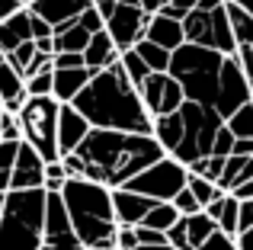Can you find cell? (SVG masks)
Instances as JSON below:
<instances>
[{"label": "cell", "mask_w": 253, "mask_h": 250, "mask_svg": "<svg viewBox=\"0 0 253 250\" xmlns=\"http://www.w3.org/2000/svg\"><path fill=\"white\" fill-rule=\"evenodd\" d=\"M74 154L84 164V180L109 189H122L131 176L167 157L164 148L154 141V135H128V131L103 128H90V135Z\"/></svg>", "instance_id": "6da1fadb"}, {"label": "cell", "mask_w": 253, "mask_h": 250, "mask_svg": "<svg viewBox=\"0 0 253 250\" xmlns=\"http://www.w3.org/2000/svg\"><path fill=\"white\" fill-rule=\"evenodd\" d=\"M71 106L90 122V128L128 131V135H151L154 131V119L148 116L141 96L125 77L119 61L106 71H96Z\"/></svg>", "instance_id": "7a4b0ae2"}, {"label": "cell", "mask_w": 253, "mask_h": 250, "mask_svg": "<svg viewBox=\"0 0 253 250\" xmlns=\"http://www.w3.org/2000/svg\"><path fill=\"white\" fill-rule=\"evenodd\" d=\"M61 202L68 212L71 231L84 250H116V212L112 189L90 180H68L61 186Z\"/></svg>", "instance_id": "3957f363"}, {"label": "cell", "mask_w": 253, "mask_h": 250, "mask_svg": "<svg viewBox=\"0 0 253 250\" xmlns=\"http://www.w3.org/2000/svg\"><path fill=\"white\" fill-rule=\"evenodd\" d=\"M221 64H224V55H218V51H211V48H202V45L183 42L170 55V71L167 74L183 87L186 103L215 109L218 81H221Z\"/></svg>", "instance_id": "277c9868"}, {"label": "cell", "mask_w": 253, "mask_h": 250, "mask_svg": "<svg viewBox=\"0 0 253 250\" xmlns=\"http://www.w3.org/2000/svg\"><path fill=\"white\" fill-rule=\"evenodd\" d=\"M45 189H10L0 208V250H42Z\"/></svg>", "instance_id": "5b68a950"}, {"label": "cell", "mask_w": 253, "mask_h": 250, "mask_svg": "<svg viewBox=\"0 0 253 250\" xmlns=\"http://www.w3.org/2000/svg\"><path fill=\"white\" fill-rule=\"evenodd\" d=\"M58 109H61V103L55 96H29L16 113L23 141L36 148L45 164L61 161V154H58Z\"/></svg>", "instance_id": "8992f818"}, {"label": "cell", "mask_w": 253, "mask_h": 250, "mask_svg": "<svg viewBox=\"0 0 253 250\" xmlns=\"http://www.w3.org/2000/svg\"><path fill=\"white\" fill-rule=\"evenodd\" d=\"M179 119H183V141H179V148L167 157H173L176 164H183V167L189 170L196 161L211 157V144H215V135L224 125V119L215 109L196 106V103H183V106H179Z\"/></svg>", "instance_id": "52a82bcc"}, {"label": "cell", "mask_w": 253, "mask_h": 250, "mask_svg": "<svg viewBox=\"0 0 253 250\" xmlns=\"http://www.w3.org/2000/svg\"><path fill=\"white\" fill-rule=\"evenodd\" d=\"M186 180H189V170L183 164H176L173 157H161L157 164H151L148 170H141L138 176H131L122 189L128 193H138L151 202H173L176 193L186 189Z\"/></svg>", "instance_id": "ba28073f"}, {"label": "cell", "mask_w": 253, "mask_h": 250, "mask_svg": "<svg viewBox=\"0 0 253 250\" xmlns=\"http://www.w3.org/2000/svg\"><path fill=\"white\" fill-rule=\"evenodd\" d=\"M183 36L189 45H202V48H211L224 58L237 51V42L231 36V23H228V10L224 6H218L211 13L192 10L183 19Z\"/></svg>", "instance_id": "9c48e42d"}, {"label": "cell", "mask_w": 253, "mask_h": 250, "mask_svg": "<svg viewBox=\"0 0 253 250\" xmlns=\"http://www.w3.org/2000/svg\"><path fill=\"white\" fill-rule=\"evenodd\" d=\"M253 103V93H250V83L241 71V61H237V51L224 58L221 64V81H218V100H215V113L221 119L234 116L241 106Z\"/></svg>", "instance_id": "30bf717a"}, {"label": "cell", "mask_w": 253, "mask_h": 250, "mask_svg": "<svg viewBox=\"0 0 253 250\" xmlns=\"http://www.w3.org/2000/svg\"><path fill=\"white\" fill-rule=\"evenodd\" d=\"M148 23H151V16L141 10V6L116 3L112 16L106 19V32H109V39L116 42L119 55H122V51H128V48H135V45L141 42L144 32H148Z\"/></svg>", "instance_id": "8fae6325"}, {"label": "cell", "mask_w": 253, "mask_h": 250, "mask_svg": "<svg viewBox=\"0 0 253 250\" xmlns=\"http://www.w3.org/2000/svg\"><path fill=\"white\" fill-rule=\"evenodd\" d=\"M42 250H84L71 231L68 212H64L61 193H45V238Z\"/></svg>", "instance_id": "7c38bea8"}, {"label": "cell", "mask_w": 253, "mask_h": 250, "mask_svg": "<svg viewBox=\"0 0 253 250\" xmlns=\"http://www.w3.org/2000/svg\"><path fill=\"white\" fill-rule=\"evenodd\" d=\"M42 186H45V161L39 157L36 148L19 141L16 161H13V170H10V189L23 193V189H42Z\"/></svg>", "instance_id": "4fadbf2b"}, {"label": "cell", "mask_w": 253, "mask_h": 250, "mask_svg": "<svg viewBox=\"0 0 253 250\" xmlns=\"http://www.w3.org/2000/svg\"><path fill=\"white\" fill-rule=\"evenodd\" d=\"M90 6H93L90 0H36V3L29 6V13L42 16L45 23L58 32V29H64V26L77 23Z\"/></svg>", "instance_id": "5bb4252c"}, {"label": "cell", "mask_w": 253, "mask_h": 250, "mask_svg": "<svg viewBox=\"0 0 253 250\" xmlns=\"http://www.w3.org/2000/svg\"><path fill=\"white\" fill-rule=\"evenodd\" d=\"M86 135H90V122H86L71 103L58 109V154L61 157L74 154V151L84 144Z\"/></svg>", "instance_id": "9a60e30c"}, {"label": "cell", "mask_w": 253, "mask_h": 250, "mask_svg": "<svg viewBox=\"0 0 253 250\" xmlns=\"http://www.w3.org/2000/svg\"><path fill=\"white\" fill-rule=\"evenodd\" d=\"M157 202L144 199L138 193H128V189H112V212H116V225L119 228H138L144 221V215L154 208Z\"/></svg>", "instance_id": "2e32d148"}, {"label": "cell", "mask_w": 253, "mask_h": 250, "mask_svg": "<svg viewBox=\"0 0 253 250\" xmlns=\"http://www.w3.org/2000/svg\"><path fill=\"white\" fill-rule=\"evenodd\" d=\"M144 39L148 42H154V45H161L164 51H176L179 45L186 42V36H183V23H176V19H170V16H164V13H154L151 16V23H148V32H144Z\"/></svg>", "instance_id": "e0dca14e"}, {"label": "cell", "mask_w": 253, "mask_h": 250, "mask_svg": "<svg viewBox=\"0 0 253 250\" xmlns=\"http://www.w3.org/2000/svg\"><path fill=\"white\" fill-rule=\"evenodd\" d=\"M119 61V48H116V42L109 39V32H93L90 36V45L84 48V64H86V71L90 74H96V71H106V68H112V64Z\"/></svg>", "instance_id": "ac0fdd59"}, {"label": "cell", "mask_w": 253, "mask_h": 250, "mask_svg": "<svg viewBox=\"0 0 253 250\" xmlns=\"http://www.w3.org/2000/svg\"><path fill=\"white\" fill-rule=\"evenodd\" d=\"M90 71L86 68H71V71H55V87H51V96H55L61 106L77 100V93L90 83Z\"/></svg>", "instance_id": "d6986e66"}, {"label": "cell", "mask_w": 253, "mask_h": 250, "mask_svg": "<svg viewBox=\"0 0 253 250\" xmlns=\"http://www.w3.org/2000/svg\"><path fill=\"white\" fill-rule=\"evenodd\" d=\"M23 42H32V29H29V10H19L16 16L0 23V51L10 55L16 51Z\"/></svg>", "instance_id": "ffe728a7"}, {"label": "cell", "mask_w": 253, "mask_h": 250, "mask_svg": "<svg viewBox=\"0 0 253 250\" xmlns=\"http://www.w3.org/2000/svg\"><path fill=\"white\" fill-rule=\"evenodd\" d=\"M51 42H55V55H84V48L90 45V32L81 23H71L64 29H58L51 36Z\"/></svg>", "instance_id": "44dd1931"}, {"label": "cell", "mask_w": 253, "mask_h": 250, "mask_svg": "<svg viewBox=\"0 0 253 250\" xmlns=\"http://www.w3.org/2000/svg\"><path fill=\"white\" fill-rule=\"evenodd\" d=\"M154 141L164 148V154H173V151L179 148V141H183V119H179V113L173 116H161V119H154Z\"/></svg>", "instance_id": "7402d4cb"}, {"label": "cell", "mask_w": 253, "mask_h": 250, "mask_svg": "<svg viewBox=\"0 0 253 250\" xmlns=\"http://www.w3.org/2000/svg\"><path fill=\"white\" fill-rule=\"evenodd\" d=\"M224 10H228L231 36H234L237 48H244V45H253V13H247L244 6H234V3H224Z\"/></svg>", "instance_id": "603a6c76"}, {"label": "cell", "mask_w": 253, "mask_h": 250, "mask_svg": "<svg viewBox=\"0 0 253 250\" xmlns=\"http://www.w3.org/2000/svg\"><path fill=\"white\" fill-rule=\"evenodd\" d=\"M135 51H138V58L148 64L151 74H167V71H170V51H164L161 45H154V42H148V39H141V42L135 45Z\"/></svg>", "instance_id": "cb8c5ba5"}, {"label": "cell", "mask_w": 253, "mask_h": 250, "mask_svg": "<svg viewBox=\"0 0 253 250\" xmlns=\"http://www.w3.org/2000/svg\"><path fill=\"white\" fill-rule=\"evenodd\" d=\"M179 221V212L173 208V202H157L154 208H151L148 215H144V221H141V228H151V231H161V234H167L173 225Z\"/></svg>", "instance_id": "d4e9b609"}, {"label": "cell", "mask_w": 253, "mask_h": 250, "mask_svg": "<svg viewBox=\"0 0 253 250\" xmlns=\"http://www.w3.org/2000/svg\"><path fill=\"white\" fill-rule=\"evenodd\" d=\"M186 221V238H189V247L196 250V247H202L205 241L211 238V234L218 231V225L209 218L205 212H199V215H189V218H183Z\"/></svg>", "instance_id": "484cf974"}, {"label": "cell", "mask_w": 253, "mask_h": 250, "mask_svg": "<svg viewBox=\"0 0 253 250\" xmlns=\"http://www.w3.org/2000/svg\"><path fill=\"white\" fill-rule=\"evenodd\" d=\"M23 93H26V83H23V77H19V71L3 61L0 64V106L16 100V96H23Z\"/></svg>", "instance_id": "4316f807"}, {"label": "cell", "mask_w": 253, "mask_h": 250, "mask_svg": "<svg viewBox=\"0 0 253 250\" xmlns=\"http://www.w3.org/2000/svg\"><path fill=\"white\" fill-rule=\"evenodd\" d=\"M119 64H122V71H125V77H128L131 81V87H141L144 81H148L151 77V71H148V64L141 61V58H138V51L135 48H128V51H122V55H119Z\"/></svg>", "instance_id": "83f0119b"}, {"label": "cell", "mask_w": 253, "mask_h": 250, "mask_svg": "<svg viewBox=\"0 0 253 250\" xmlns=\"http://www.w3.org/2000/svg\"><path fill=\"white\" fill-rule=\"evenodd\" d=\"M237 212H241V202L228 193V196H224V202H221V212H218V218H215L218 231L228 234V238H237Z\"/></svg>", "instance_id": "f1b7e54d"}, {"label": "cell", "mask_w": 253, "mask_h": 250, "mask_svg": "<svg viewBox=\"0 0 253 250\" xmlns=\"http://www.w3.org/2000/svg\"><path fill=\"white\" fill-rule=\"evenodd\" d=\"M224 128L234 138H253V103L241 106L234 116H228V119H224Z\"/></svg>", "instance_id": "f546056e"}, {"label": "cell", "mask_w": 253, "mask_h": 250, "mask_svg": "<svg viewBox=\"0 0 253 250\" xmlns=\"http://www.w3.org/2000/svg\"><path fill=\"white\" fill-rule=\"evenodd\" d=\"M186 189H189V193L196 196V202H199L202 208H205V206H211V202H215L218 196H224L221 189L215 186V183L202 180V176H192V173H189V180H186Z\"/></svg>", "instance_id": "4dcf8cb0"}, {"label": "cell", "mask_w": 253, "mask_h": 250, "mask_svg": "<svg viewBox=\"0 0 253 250\" xmlns=\"http://www.w3.org/2000/svg\"><path fill=\"white\" fill-rule=\"evenodd\" d=\"M224 161H228V157H202V161H196L189 167V173L192 176H202V180H209V183H215V186H218L221 170H224Z\"/></svg>", "instance_id": "1f68e13d"}, {"label": "cell", "mask_w": 253, "mask_h": 250, "mask_svg": "<svg viewBox=\"0 0 253 250\" xmlns=\"http://www.w3.org/2000/svg\"><path fill=\"white\" fill-rule=\"evenodd\" d=\"M68 183V173H64V164L61 161H51L45 164V193H61V186Z\"/></svg>", "instance_id": "d6a6232c"}, {"label": "cell", "mask_w": 253, "mask_h": 250, "mask_svg": "<svg viewBox=\"0 0 253 250\" xmlns=\"http://www.w3.org/2000/svg\"><path fill=\"white\" fill-rule=\"evenodd\" d=\"M32 58H36V42H23L16 51H10V55H6V64H10V68H16L19 77H23V71L29 68Z\"/></svg>", "instance_id": "836d02e7"}, {"label": "cell", "mask_w": 253, "mask_h": 250, "mask_svg": "<svg viewBox=\"0 0 253 250\" xmlns=\"http://www.w3.org/2000/svg\"><path fill=\"white\" fill-rule=\"evenodd\" d=\"M51 87H55V71H45V74L26 81V96H51Z\"/></svg>", "instance_id": "e575fe53"}, {"label": "cell", "mask_w": 253, "mask_h": 250, "mask_svg": "<svg viewBox=\"0 0 253 250\" xmlns=\"http://www.w3.org/2000/svg\"><path fill=\"white\" fill-rule=\"evenodd\" d=\"M173 208L179 212V218H189V215H199V212H202V206L196 202V196H192L189 189L176 193V199H173Z\"/></svg>", "instance_id": "d590c367"}, {"label": "cell", "mask_w": 253, "mask_h": 250, "mask_svg": "<svg viewBox=\"0 0 253 250\" xmlns=\"http://www.w3.org/2000/svg\"><path fill=\"white\" fill-rule=\"evenodd\" d=\"M234 141H237V138L221 125V128H218V135H215V144H211V157H231V151H234Z\"/></svg>", "instance_id": "8d00e7d4"}, {"label": "cell", "mask_w": 253, "mask_h": 250, "mask_svg": "<svg viewBox=\"0 0 253 250\" xmlns=\"http://www.w3.org/2000/svg\"><path fill=\"white\" fill-rule=\"evenodd\" d=\"M0 141H23L19 125H16V116L3 113V109H0Z\"/></svg>", "instance_id": "74e56055"}, {"label": "cell", "mask_w": 253, "mask_h": 250, "mask_svg": "<svg viewBox=\"0 0 253 250\" xmlns=\"http://www.w3.org/2000/svg\"><path fill=\"white\" fill-rule=\"evenodd\" d=\"M16 151H19V141H0V173H10L13 170Z\"/></svg>", "instance_id": "f35d334b"}, {"label": "cell", "mask_w": 253, "mask_h": 250, "mask_svg": "<svg viewBox=\"0 0 253 250\" xmlns=\"http://www.w3.org/2000/svg\"><path fill=\"white\" fill-rule=\"evenodd\" d=\"M196 250H237V244H234V238H228V234L215 231L202 247H196Z\"/></svg>", "instance_id": "ab89813d"}, {"label": "cell", "mask_w": 253, "mask_h": 250, "mask_svg": "<svg viewBox=\"0 0 253 250\" xmlns=\"http://www.w3.org/2000/svg\"><path fill=\"white\" fill-rule=\"evenodd\" d=\"M29 29H32V42H39V39H51V36H55V29H51V26L45 23L42 16H36V13H29Z\"/></svg>", "instance_id": "60d3db41"}, {"label": "cell", "mask_w": 253, "mask_h": 250, "mask_svg": "<svg viewBox=\"0 0 253 250\" xmlns=\"http://www.w3.org/2000/svg\"><path fill=\"white\" fill-rule=\"evenodd\" d=\"M77 23H81V26H84V29H86V32H90V36H93V32H103V29H106V23H103V16H99V13H96V10H93V6H90V10H86V13H84V16H81V19H77Z\"/></svg>", "instance_id": "b9f144b4"}, {"label": "cell", "mask_w": 253, "mask_h": 250, "mask_svg": "<svg viewBox=\"0 0 253 250\" xmlns=\"http://www.w3.org/2000/svg\"><path fill=\"white\" fill-rule=\"evenodd\" d=\"M116 250H138L135 228H119L116 231Z\"/></svg>", "instance_id": "7bdbcfd3"}, {"label": "cell", "mask_w": 253, "mask_h": 250, "mask_svg": "<svg viewBox=\"0 0 253 250\" xmlns=\"http://www.w3.org/2000/svg\"><path fill=\"white\" fill-rule=\"evenodd\" d=\"M237 202H241V199H237ZM247 228H253V199H244L241 212H237V234L247 231Z\"/></svg>", "instance_id": "ee69618b"}, {"label": "cell", "mask_w": 253, "mask_h": 250, "mask_svg": "<svg viewBox=\"0 0 253 250\" xmlns=\"http://www.w3.org/2000/svg\"><path fill=\"white\" fill-rule=\"evenodd\" d=\"M55 71H71V68H86L84 64V55H55L51 58Z\"/></svg>", "instance_id": "f6af8a7d"}, {"label": "cell", "mask_w": 253, "mask_h": 250, "mask_svg": "<svg viewBox=\"0 0 253 250\" xmlns=\"http://www.w3.org/2000/svg\"><path fill=\"white\" fill-rule=\"evenodd\" d=\"M231 154L234 157H253V138H237Z\"/></svg>", "instance_id": "bcb514c9"}, {"label": "cell", "mask_w": 253, "mask_h": 250, "mask_svg": "<svg viewBox=\"0 0 253 250\" xmlns=\"http://www.w3.org/2000/svg\"><path fill=\"white\" fill-rule=\"evenodd\" d=\"M19 10H23V6H19V0H0V23H3V19H10V16H16Z\"/></svg>", "instance_id": "7dc6e473"}, {"label": "cell", "mask_w": 253, "mask_h": 250, "mask_svg": "<svg viewBox=\"0 0 253 250\" xmlns=\"http://www.w3.org/2000/svg\"><path fill=\"white\" fill-rule=\"evenodd\" d=\"M234 244H237V250H253V228H247V231L237 234Z\"/></svg>", "instance_id": "c3c4849f"}, {"label": "cell", "mask_w": 253, "mask_h": 250, "mask_svg": "<svg viewBox=\"0 0 253 250\" xmlns=\"http://www.w3.org/2000/svg\"><path fill=\"white\" fill-rule=\"evenodd\" d=\"M231 196H234V199H241V202H244V199H253V180H247L244 186H237Z\"/></svg>", "instance_id": "681fc988"}, {"label": "cell", "mask_w": 253, "mask_h": 250, "mask_svg": "<svg viewBox=\"0 0 253 250\" xmlns=\"http://www.w3.org/2000/svg\"><path fill=\"white\" fill-rule=\"evenodd\" d=\"M141 10L148 13V16H154V13L164 10V0H141Z\"/></svg>", "instance_id": "f907efd6"}, {"label": "cell", "mask_w": 253, "mask_h": 250, "mask_svg": "<svg viewBox=\"0 0 253 250\" xmlns=\"http://www.w3.org/2000/svg\"><path fill=\"white\" fill-rule=\"evenodd\" d=\"M218 6H224V0H199V3H196V10L211 13V10H218Z\"/></svg>", "instance_id": "816d5d0a"}, {"label": "cell", "mask_w": 253, "mask_h": 250, "mask_svg": "<svg viewBox=\"0 0 253 250\" xmlns=\"http://www.w3.org/2000/svg\"><path fill=\"white\" fill-rule=\"evenodd\" d=\"M10 193V173H0V196Z\"/></svg>", "instance_id": "f5cc1de1"}, {"label": "cell", "mask_w": 253, "mask_h": 250, "mask_svg": "<svg viewBox=\"0 0 253 250\" xmlns=\"http://www.w3.org/2000/svg\"><path fill=\"white\" fill-rule=\"evenodd\" d=\"M224 3H234V6H244L247 13H253V0H224Z\"/></svg>", "instance_id": "db71d44e"}, {"label": "cell", "mask_w": 253, "mask_h": 250, "mask_svg": "<svg viewBox=\"0 0 253 250\" xmlns=\"http://www.w3.org/2000/svg\"><path fill=\"white\" fill-rule=\"evenodd\" d=\"M119 3H125V6H141V0H119Z\"/></svg>", "instance_id": "11a10c76"}, {"label": "cell", "mask_w": 253, "mask_h": 250, "mask_svg": "<svg viewBox=\"0 0 253 250\" xmlns=\"http://www.w3.org/2000/svg\"><path fill=\"white\" fill-rule=\"evenodd\" d=\"M32 3H36V0H19V6H23V10H29Z\"/></svg>", "instance_id": "9f6ffc18"}, {"label": "cell", "mask_w": 253, "mask_h": 250, "mask_svg": "<svg viewBox=\"0 0 253 250\" xmlns=\"http://www.w3.org/2000/svg\"><path fill=\"white\" fill-rule=\"evenodd\" d=\"M3 61H6V55H3V51H0V64H3Z\"/></svg>", "instance_id": "6f0895ef"}, {"label": "cell", "mask_w": 253, "mask_h": 250, "mask_svg": "<svg viewBox=\"0 0 253 250\" xmlns=\"http://www.w3.org/2000/svg\"><path fill=\"white\" fill-rule=\"evenodd\" d=\"M250 93H253V77H250Z\"/></svg>", "instance_id": "680465c9"}, {"label": "cell", "mask_w": 253, "mask_h": 250, "mask_svg": "<svg viewBox=\"0 0 253 250\" xmlns=\"http://www.w3.org/2000/svg\"><path fill=\"white\" fill-rule=\"evenodd\" d=\"M0 208H3V196H0Z\"/></svg>", "instance_id": "91938a15"}, {"label": "cell", "mask_w": 253, "mask_h": 250, "mask_svg": "<svg viewBox=\"0 0 253 250\" xmlns=\"http://www.w3.org/2000/svg\"><path fill=\"white\" fill-rule=\"evenodd\" d=\"M167 3H173V0H164V6H167Z\"/></svg>", "instance_id": "94428289"}]
</instances>
